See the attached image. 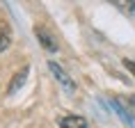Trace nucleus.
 Wrapping results in <instances>:
<instances>
[{"label":"nucleus","instance_id":"1","mask_svg":"<svg viewBox=\"0 0 135 128\" xmlns=\"http://www.w3.org/2000/svg\"><path fill=\"white\" fill-rule=\"evenodd\" d=\"M48 69H50V73L55 76V80L64 87V89H69V92H73V89H76V82L71 80V76L64 71V69H62L57 62H48Z\"/></svg>","mask_w":135,"mask_h":128},{"label":"nucleus","instance_id":"2","mask_svg":"<svg viewBox=\"0 0 135 128\" xmlns=\"http://www.w3.org/2000/svg\"><path fill=\"white\" fill-rule=\"evenodd\" d=\"M35 35H37V39H39V43H41V48H46L48 53H57V50H60V46H57V39L50 35L46 28L37 25V28H35Z\"/></svg>","mask_w":135,"mask_h":128},{"label":"nucleus","instance_id":"3","mask_svg":"<svg viewBox=\"0 0 135 128\" xmlns=\"http://www.w3.org/2000/svg\"><path fill=\"white\" fill-rule=\"evenodd\" d=\"M28 73H30V66H23V69H18V71L14 73V78H12V82H9V87H7V94H9V96H14V94L25 85Z\"/></svg>","mask_w":135,"mask_h":128},{"label":"nucleus","instance_id":"4","mask_svg":"<svg viewBox=\"0 0 135 128\" xmlns=\"http://www.w3.org/2000/svg\"><path fill=\"white\" fill-rule=\"evenodd\" d=\"M57 126L60 128H87V121L80 114H64V117L57 119Z\"/></svg>","mask_w":135,"mask_h":128},{"label":"nucleus","instance_id":"5","mask_svg":"<svg viewBox=\"0 0 135 128\" xmlns=\"http://www.w3.org/2000/svg\"><path fill=\"white\" fill-rule=\"evenodd\" d=\"M121 105H124V110H126V114H128V126L135 128V94L133 96H126Z\"/></svg>","mask_w":135,"mask_h":128},{"label":"nucleus","instance_id":"6","mask_svg":"<svg viewBox=\"0 0 135 128\" xmlns=\"http://www.w3.org/2000/svg\"><path fill=\"white\" fill-rule=\"evenodd\" d=\"M9 41H12V39H9V35H7V32H2V30H0V53L9 48Z\"/></svg>","mask_w":135,"mask_h":128},{"label":"nucleus","instance_id":"7","mask_svg":"<svg viewBox=\"0 0 135 128\" xmlns=\"http://www.w3.org/2000/svg\"><path fill=\"white\" fill-rule=\"evenodd\" d=\"M117 7L126 9V12H131V14H135V2H117Z\"/></svg>","mask_w":135,"mask_h":128},{"label":"nucleus","instance_id":"8","mask_svg":"<svg viewBox=\"0 0 135 128\" xmlns=\"http://www.w3.org/2000/svg\"><path fill=\"white\" fill-rule=\"evenodd\" d=\"M121 62H124V66H126L128 71L135 76V60H128V57H126V60H121Z\"/></svg>","mask_w":135,"mask_h":128}]
</instances>
